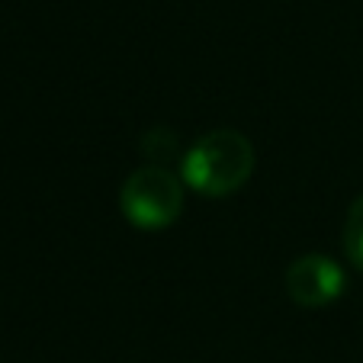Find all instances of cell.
Segmentation results:
<instances>
[{
    "instance_id": "obj_1",
    "label": "cell",
    "mask_w": 363,
    "mask_h": 363,
    "mask_svg": "<svg viewBox=\"0 0 363 363\" xmlns=\"http://www.w3.org/2000/svg\"><path fill=\"white\" fill-rule=\"evenodd\" d=\"M257 155L245 132L216 129L196 138L180 158V180L199 196H228L251 180Z\"/></svg>"
},
{
    "instance_id": "obj_2",
    "label": "cell",
    "mask_w": 363,
    "mask_h": 363,
    "mask_svg": "<svg viewBox=\"0 0 363 363\" xmlns=\"http://www.w3.org/2000/svg\"><path fill=\"white\" fill-rule=\"evenodd\" d=\"M119 206L135 228H148V232L167 228L184 209V184L177 174L161 164L138 167L125 177L119 190Z\"/></svg>"
},
{
    "instance_id": "obj_3",
    "label": "cell",
    "mask_w": 363,
    "mask_h": 363,
    "mask_svg": "<svg viewBox=\"0 0 363 363\" xmlns=\"http://www.w3.org/2000/svg\"><path fill=\"white\" fill-rule=\"evenodd\" d=\"M341 264H335L328 254H299L283 274L286 296L299 308H325L344 293Z\"/></svg>"
},
{
    "instance_id": "obj_4",
    "label": "cell",
    "mask_w": 363,
    "mask_h": 363,
    "mask_svg": "<svg viewBox=\"0 0 363 363\" xmlns=\"http://www.w3.org/2000/svg\"><path fill=\"white\" fill-rule=\"evenodd\" d=\"M344 251L354 261V267L363 270V193L354 199L344 219Z\"/></svg>"
},
{
    "instance_id": "obj_5",
    "label": "cell",
    "mask_w": 363,
    "mask_h": 363,
    "mask_svg": "<svg viewBox=\"0 0 363 363\" xmlns=\"http://www.w3.org/2000/svg\"><path fill=\"white\" fill-rule=\"evenodd\" d=\"M142 151L148 155V158H167L174 151V135L167 129H151L148 135H145V142H142Z\"/></svg>"
}]
</instances>
